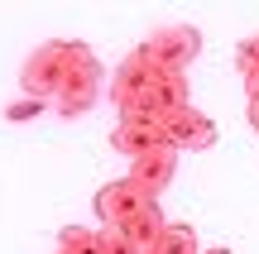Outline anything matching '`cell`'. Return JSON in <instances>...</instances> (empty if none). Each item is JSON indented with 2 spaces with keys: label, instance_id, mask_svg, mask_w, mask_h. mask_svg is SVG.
<instances>
[{
  "label": "cell",
  "instance_id": "8",
  "mask_svg": "<svg viewBox=\"0 0 259 254\" xmlns=\"http://www.w3.org/2000/svg\"><path fill=\"white\" fill-rule=\"evenodd\" d=\"M111 144L120 154H130V159H139V154L149 149H163L168 134H163V120H135V115H120V125L111 130ZM173 149V144H168Z\"/></svg>",
  "mask_w": 259,
  "mask_h": 254
},
{
  "label": "cell",
  "instance_id": "4",
  "mask_svg": "<svg viewBox=\"0 0 259 254\" xmlns=\"http://www.w3.org/2000/svg\"><path fill=\"white\" fill-rule=\"evenodd\" d=\"M139 48H144L154 63H163L168 72H187V63L202 53V34H197L192 24H163V29H154Z\"/></svg>",
  "mask_w": 259,
  "mask_h": 254
},
{
  "label": "cell",
  "instance_id": "6",
  "mask_svg": "<svg viewBox=\"0 0 259 254\" xmlns=\"http://www.w3.org/2000/svg\"><path fill=\"white\" fill-rule=\"evenodd\" d=\"M158 120H163V134H168V144H173L178 154L183 149H211L216 144V125L206 120L202 111H192V106H178V111L158 115Z\"/></svg>",
  "mask_w": 259,
  "mask_h": 254
},
{
  "label": "cell",
  "instance_id": "10",
  "mask_svg": "<svg viewBox=\"0 0 259 254\" xmlns=\"http://www.w3.org/2000/svg\"><path fill=\"white\" fill-rule=\"evenodd\" d=\"M58 254H101V230L67 226L63 235H58Z\"/></svg>",
  "mask_w": 259,
  "mask_h": 254
},
{
  "label": "cell",
  "instance_id": "7",
  "mask_svg": "<svg viewBox=\"0 0 259 254\" xmlns=\"http://www.w3.org/2000/svg\"><path fill=\"white\" fill-rule=\"evenodd\" d=\"M149 207V197L139 187H130V182H106L101 192H96V221H101V230H120L130 216H139V211Z\"/></svg>",
  "mask_w": 259,
  "mask_h": 254
},
{
  "label": "cell",
  "instance_id": "16",
  "mask_svg": "<svg viewBox=\"0 0 259 254\" xmlns=\"http://www.w3.org/2000/svg\"><path fill=\"white\" fill-rule=\"evenodd\" d=\"M202 254H231V249H226V245H211V249H202Z\"/></svg>",
  "mask_w": 259,
  "mask_h": 254
},
{
  "label": "cell",
  "instance_id": "5",
  "mask_svg": "<svg viewBox=\"0 0 259 254\" xmlns=\"http://www.w3.org/2000/svg\"><path fill=\"white\" fill-rule=\"evenodd\" d=\"M173 173H178V149H149V154H139V159H130V173H125V182L130 187H139L149 201H158L168 192V182H173Z\"/></svg>",
  "mask_w": 259,
  "mask_h": 254
},
{
  "label": "cell",
  "instance_id": "14",
  "mask_svg": "<svg viewBox=\"0 0 259 254\" xmlns=\"http://www.w3.org/2000/svg\"><path fill=\"white\" fill-rule=\"evenodd\" d=\"M245 115H250V125L259 130V96H250V106H245Z\"/></svg>",
  "mask_w": 259,
  "mask_h": 254
},
{
  "label": "cell",
  "instance_id": "15",
  "mask_svg": "<svg viewBox=\"0 0 259 254\" xmlns=\"http://www.w3.org/2000/svg\"><path fill=\"white\" fill-rule=\"evenodd\" d=\"M245 86H250V96H259V72H254V77H245Z\"/></svg>",
  "mask_w": 259,
  "mask_h": 254
},
{
  "label": "cell",
  "instance_id": "1",
  "mask_svg": "<svg viewBox=\"0 0 259 254\" xmlns=\"http://www.w3.org/2000/svg\"><path fill=\"white\" fill-rule=\"evenodd\" d=\"M187 96H192V91H187V77L183 72H168V67L154 63L144 48H135V53L115 67V77H111L115 111L135 115V120H158V115L178 111V106H192Z\"/></svg>",
  "mask_w": 259,
  "mask_h": 254
},
{
  "label": "cell",
  "instance_id": "13",
  "mask_svg": "<svg viewBox=\"0 0 259 254\" xmlns=\"http://www.w3.org/2000/svg\"><path fill=\"white\" fill-rule=\"evenodd\" d=\"M101 254H139L120 230H101Z\"/></svg>",
  "mask_w": 259,
  "mask_h": 254
},
{
  "label": "cell",
  "instance_id": "3",
  "mask_svg": "<svg viewBox=\"0 0 259 254\" xmlns=\"http://www.w3.org/2000/svg\"><path fill=\"white\" fill-rule=\"evenodd\" d=\"M101 82H106V67L96 53H87L82 63L72 67V77L63 82V91L53 96V111L67 115V120H77V115H87L96 106V96H101Z\"/></svg>",
  "mask_w": 259,
  "mask_h": 254
},
{
  "label": "cell",
  "instance_id": "2",
  "mask_svg": "<svg viewBox=\"0 0 259 254\" xmlns=\"http://www.w3.org/2000/svg\"><path fill=\"white\" fill-rule=\"evenodd\" d=\"M87 53H92V48L77 43V38H53V43H38L34 53H29L24 72H19V82H24L29 96H38V101H53V96L63 91V82L72 77V67L82 63Z\"/></svg>",
  "mask_w": 259,
  "mask_h": 254
},
{
  "label": "cell",
  "instance_id": "11",
  "mask_svg": "<svg viewBox=\"0 0 259 254\" xmlns=\"http://www.w3.org/2000/svg\"><path fill=\"white\" fill-rule=\"evenodd\" d=\"M235 67H240V77H254L259 72V34L245 38V43L235 48Z\"/></svg>",
  "mask_w": 259,
  "mask_h": 254
},
{
  "label": "cell",
  "instance_id": "9",
  "mask_svg": "<svg viewBox=\"0 0 259 254\" xmlns=\"http://www.w3.org/2000/svg\"><path fill=\"white\" fill-rule=\"evenodd\" d=\"M149 254H202V240H197L192 226H178V221H168V230L158 235V245Z\"/></svg>",
  "mask_w": 259,
  "mask_h": 254
},
{
  "label": "cell",
  "instance_id": "12",
  "mask_svg": "<svg viewBox=\"0 0 259 254\" xmlns=\"http://www.w3.org/2000/svg\"><path fill=\"white\" fill-rule=\"evenodd\" d=\"M48 101H38V96H24V101H10L5 106V120H34L38 111H44Z\"/></svg>",
  "mask_w": 259,
  "mask_h": 254
}]
</instances>
